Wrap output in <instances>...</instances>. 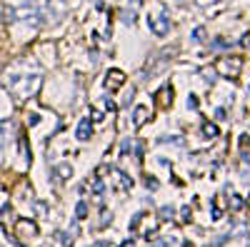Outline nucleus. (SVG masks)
Instances as JSON below:
<instances>
[{"label":"nucleus","instance_id":"1","mask_svg":"<svg viewBox=\"0 0 250 247\" xmlns=\"http://www.w3.org/2000/svg\"><path fill=\"white\" fill-rule=\"evenodd\" d=\"M20 85H23V90L18 93V97L33 95V93L40 88V75H33V77H30V75H15V73H13V75H10V90L15 93Z\"/></svg>","mask_w":250,"mask_h":247},{"label":"nucleus","instance_id":"2","mask_svg":"<svg viewBox=\"0 0 250 247\" xmlns=\"http://www.w3.org/2000/svg\"><path fill=\"white\" fill-rule=\"evenodd\" d=\"M8 20H30V23L40 25L43 23V13L35 3H28V5H20V8H13L8 10Z\"/></svg>","mask_w":250,"mask_h":247},{"label":"nucleus","instance_id":"3","mask_svg":"<svg viewBox=\"0 0 250 247\" xmlns=\"http://www.w3.org/2000/svg\"><path fill=\"white\" fill-rule=\"evenodd\" d=\"M148 28L155 33V35H165V33H168L170 30V18H168V13H160V18L158 20H153V18H148Z\"/></svg>","mask_w":250,"mask_h":247},{"label":"nucleus","instance_id":"4","mask_svg":"<svg viewBox=\"0 0 250 247\" xmlns=\"http://www.w3.org/2000/svg\"><path fill=\"white\" fill-rule=\"evenodd\" d=\"M105 80H108V82H105V85H108L110 90H115V88H120V85H123V82H125V73H120V70H110Z\"/></svg>","mask_w":250,"mask_h":247},{"label":"nucleus","instance_id":"5","mask_svg":"<svg viewBox=\"0 0 250 247\" xmlns=\"http://www.w3.org/2000/svg\"><path fill=\"white\" fill-rule=\"evenodd\" d=\"M90 135H93L90 120H80V125H78V140H88Z\"/></svg>","mask_w":250,"mask_h":247},{"label":"nucleus","instance_id":"6","mask_svg":"<svg viewBox=\"0 0 250 247\" xmlns=\"http://www.w3.org/2000/svg\"><path fill=\"white\" fill-rule=\"evenodd\" d=\"M148 115H150V113H148V108H143V105H138V108H135V113H133V122H135V128H140L143 122L148 120Z\"/></svg>","mask_w":250,"mask_h":247},{"label":"nucleus","instance_id":"7","mask_svg":"<svg viewBox=\"0 0 250 247\" xmlns=\"http://www.w3.org/2000/svg\"><path fill=\"white\" fill-rule=\"evenodd\" d=\"M203 133H205V137H215V135H218V128L208 122V125H203Z\"/></svg>","mask_w":250,"mask_h":247},{"label":"nucleus","instance_id":"8","mask_svg":"<svg viewBox=\"0 0 250 247\" xmlns=\"http://www.w3.org/2000/svg\"><path fill=\"white\" fill-rule=\"evenodd\" d=\"M120 18H123L128 25H133V20H135V10H130V13H128V10H123V13H120Z\"/></svg>","mask_w":250,"mask_h":247},{"label":"nucleus","instance_id":"9","mask_svg":"<svg viewBox=\"0 0 250 247\" xmlns=\"http://www.w3.org/2000/svg\"><path fill=\"white\" fill-rule=\"evenodd\" d=\"M210 48H213V50H220V48H230V43H225V40H220V38H218V40H215V43H213Z\"/></svg>","mask_w":250,"mask_h":247},{"label":"nucleus","instance_id":"10","mask_svg":"<svg viewBox=\"0 0 250 247\" xmlns=\"http://www.w3.org/2000/svg\"><path fill=\"white\" fill-rule=\"evenodd\" d=\"M85 215H88V205H85V202H80V205H78V217L83 220Z\"/></svg>","mask_w":250,"mask_h":247},{"label":"nucleus","instance_id":"11","mask_svg":"<svg viewBox=\"0 0 250 247\" xmlns=\"http://www.w3.org/2000/svg\"><path fill=\"white\" fill-rule=\"evenodd\" d=\"M70 172H73V170L68 168V165H62V168H58V177H68Z\"/></svg>","mask_w":250,"mask_h":247},{"label":"nucleus","instance_id":"12","mask_svg":"<svg viewBox=\"0 0 250 247\" xmlns=\"http://www.w3.org/2000/svg\"><path fill=\"white\" fill-rule=\"evenodd\" d=\"M203 35H205V28H198V30L193 33V40H203Z\"/></svg>","mask_w":250,"mask_h":247},{"label":"nucleus","instance_id":"13","mask_svg":"<svg viewBox=\"0 0 250 247\" xmlns=\"http://www.w3.org/2000/svg\"><path fill=\"white\" fill-rule=\"evenodd\" d=\"M188 105H190V108H198V97L190 95V97H188Z\"/></svg>","mask_w":250,"mask_h":247}]
</instances>
